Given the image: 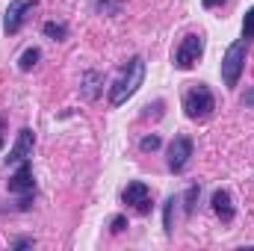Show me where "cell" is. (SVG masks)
<instances>
[{
	"instance_id": "cell-23",
	"label": "cell",
	"mask_w": 254,
	"mask_h": 251,
	"mask_svg": "<svg viewBox=\"0 0 254 251\" xmlns=\"http://www.w3.org/2000/svg\"><path fill=\"white\" fill-rule=\"evenodd\" d=\"M3 127H6V122L0 119V148H3Z\"/></svg>"
},
{
	"instance_id": "cell-22",
	"label": "cell",
	"mask_w": 254,
	"mask_h": 251,
	"mask_svg": "<svg viewBox=\"0 0 254 251\" xmlns=\"http://www.w3.org/2000/svg\"><path fill=\"white\" fill-rule=\"evenodd\" d=\"M243 104H246V107H254V89L246 95V98H243Z\"/></svg>"
},
{
	"instance_id": "cell-5",
	"label": "cell",
	"mask_w": 254,
	"mask_h": 251,
	"mask_svg": "<svg viewBox=\"0 0 254 251\" xmlns=\"http://www.w3.org/2000/svg\"><path fill=\"white\" fill-rule=\"evenodd\" d=\"M204 57V36L201 33H190V36H184L181 39V45L175 48V57H172V63L178 71H190L195 68V63Z\"/></svg>"
},
{
	"instance_id": "cell-1",
	"label": "cell",
	"mask_w": 254,
	"mask_h": 251,
	"mask_svg": "<svg viewBox=\"0 0 254 251\" xmlns=\"http://www.w3.org/2000/svg\"><path fill=\"white\" fill-rule=\"evenodd\" d=\"M145 83V60L142 57H130L127 65L119 71V77L110 86V104L113 107H125L127 101L139 92V86Z\"/></svg>"
},
{
	"instance_id": "cell-14",
	"label": "cell",
	"mask_w": 254,
	"mask_h": 251,
	"mask_svg": "<svg viewBox=\"0 0 254 251\" xmlns=\"http://www.w3.org/2000/svg\"><path fill=\"white\" fill-rule=\"evenodd\" d=\"M39 60H42V51H39V48H27V51L21 54V60H18V68H21V71H33V68L39 65Z\"/></svg>"
},
{
	"instance_id": "cell-11",
	"label": "cell",
	"mask_w": 254,
	"mask_h": 251,
	"mask_svg": "<svg viewBox=\"0 0 254 251\" xmlns=\"http://www.w3.org/2000/svg\"><path fill=\"white\" fill-rule=\"evenodd\" d=\"M101 83H104V74L101 71H86L80 77V92L86 101H98L101 98Z\"/></svg>"
},
{
	"instance_id": "cell-15",
	"label": "cell",
	"mask_w": 254,
	"mask_h": 251,
	"mask_svg": "<svg viewBox=\"0 0 254 251\" xmlns=\"http://www.w3.org/2000/svg\"><path fill=\"white\" fill-rule=\"evenodd\" d=\"M125 0H95V12L101 15H122Z\"/></svg>"
},
{
	"instance_id": "cell-17",
	"label": "cell",
	"mask_w": 254,
	"mask_h": 251,
	"mask_svg": "<svg viewBox=\"0 0 254 251\" xmlns=\"http://www.w3.org/2000/svg\"><path fill=\"white\" fill-rule=\"evenodd\" d=\"M160 145H163V139H160L157 133H148V136H142V139H139V148H142L145 154H148V151H157Z\"/></svg>"
},
{
	"instance_id": "cell-6",
	"label": "cell",
	"mask_w": 254,
	"mask_h": 251,
	"mask_svg": "<svg viewBox=\"0 0 254 251\" xmlns=\"http://www.w3.org/2000/svg\"><path fill=\"white\" fill-rule=\"evenodd\" d=\"M192 151H195V145H192L190 136H175V139L169 142V151H166V166H169V172L181 175V172L190 166Z\"/></svg>"
},
{
	"instance_id": "cell-4",
	"label": "cell",
	"mask_w": 254,
	"mask_h": 251,
	"mask_svg": "<svg viewBox=\"0 0 254 251\" xmlns=\"http://www.w3.org/2000/svg\"><path fill=\"white\" fill-rule=\"evenodd\" d=\"M9 192L18 198L21 210L30 207V201H33V195H36V181H33V166H30V160L18 163L15 172L9 175Z\"/></svg>"
},
{
	"instance_id": "cell-8",
	"label": "cell",
	"mask_w": 254,
	"mask_h": 251,
	"mask_svg": "<svg viewBox=\"0 0 254 251\" xmlns=\"http://www.w3.org/2000/svg\"><path fill=\"white\" fill-rule=\"evenodd\" d=\"M122 201H125L127 207H133L136 213H151V187L148 184H142V181H130L122 192Z\"/></svg>"
},
{
	"instance_id": "cell-9",
	"label": "cell",
	"mask_w": 254,
	"mask_h": 251,
	"mask_svg": "<svg viewBox=\"0 0 254 251\" xmlns=\"http://www.w3.org/2000/svg\"><path fill=\"white\" fill-rule=\"evenodd\" d=\"M33 145H36V136H33V130H30V127H21V133H18L15 145L9 148L6 166H18V163L30 160V157H33Z\"/></svg>"
},
{
	"instance_id": "cell-12",
	"label": "cell",
	"mask_w": 254,
	"mask_h": 251,
	"mask_svg": "<svg viewBox=\"0 0 254 251\" xmlns=\"http://www.w3.org/2000/svg\"><path fill=\"white\" fill-rule=\"evenodd\" d=\"M42 33H45L48 39H54V42H65V39H68V27L60 24V21H45Z\"/></svg>"
},
{
	"instance_id": "cell-21",
	"label": "cell",
	"mask_w": 254,
	"mask_h": 251,
	"mask_svg": "<svg viewBox=\"0 0 254 251\" xmlns=\"http://www.w3.org/2000/svg\"><path fill=\"white\" fill-rule=\"evenodd\" d=\"M222 3H228V0H204V9H216V6H222Z\"/></svg>"
},
{
	"instance_id": "cell-2",
	"label": "cell",
	"mask_w": 254,
	"mask_h": 251,
	"mask_svg": "<svg viewBox=\"0 0 254 251\" xmlns=\"http://www.w3.org/2000/svg\"><path fill=\"white\" fill-rule=\"evenodd\" d=\"M249 48H252V42H249V39H243V36H240L237 42H231V45H228V51H225V57H222V65H219L222 83H225L228 89H237V86H240V77H243V71H246Z\"/></svg>"
},
{
	"instance_id": "cell-10",
	"label": "cell",
	"mask_w": 254,
	"mask_h": 251,
	"mask_svg": "<svg viewBox=\"0 0 254 251\" xmlns=\"http://www.w3.org/2000/svg\"><path fill=\"white\" fill-rule=\"evenodd\" d=\"M210 207H213V213H216L225 225H231L234 216H237V207H234V198H231L228 189H216L213 198H210Z\"/></svg>"
},
{
	"instance_id": "cell-16",
	"label": "cell",
	"mask_w": 254,
	"mask_h": 251,
	"mask_svg": "<svg viewBox=\"0 0 254 251\" xmlns=\"http://www.w3.org/2000/svg\"><path fill=\"white\" fill-rule=\"evenodd\" d=\"M198 195H201V184H192L187 189V195H184V210H187V216L195 213V201H198Z\"/></svg>"
},
{
	"instance_id": "cell-18",
	"label": "cell",
	"mask_w": 254,
	"mask_h": 251,
	"mask_svg": "<svg viewBox=\"0 0 254 251\" xmlns=\"http://www.w3.org/2000/svg\"><path fill=\"white\" fill-rule=\"evenodd\" d=\"M243 39H254V6L246 12V18H243Z\"/></svg>"
},
{
	"instance_id": "cell-19",
	"label": "cell",
	"mask_w": 254,
	"mask_h": 251,
	"mask_svg": "<svg viewBox=\"0 0 254 251\" xmlns=\"http://www.w3.org/2000/svg\"><path fill=\"white\" fill-rule=\"evenodd\" d=\"M125 228H127V219H125V216H113V219H110V231H113V234H122Z\"/></svg>"
},
{
	"instance_id": "cell-20",
	"label": "cell",
	"mask_w": 254,
	"mask_h": 251,
	"mask_svg": "<svg viewBox=\"0 0 254 251\" xmlns=\"http://www.w3.org/2000/svg\"><path fill=\"white\" fill-rule=\"evenodd\" d=\"M12 249H15V251H21V249H33V240H30V237H21V240H15V243H12Z\"/></svg>"
},
{
	"instance_id": "cell-3",
	"label": "cell",
	"mask_w": 254,
	"mask_h": 251,
	"mask_svg": "<svg viewBox=\"0 0 254 251\" xmlns=\"http://www.w3.org/2000/svg\"><path fill=\"white\" fill-rule=\"evenodd\" d=\"M213 110H216V98H213L210 86L207 83H190V89L184 92V113H187V119L204 122V119L213 116Z\"/></svg>"
},
{
	"instance_id": "cell-13",
	"label": "cell",
	"mask_w": 254,
	"mask_h": 251,
	"mask_svg": "<svg viewBox=\"0 0 254 251\" xmlns=\"http://www.w3.org/2000/svg\"><path fill=\"white\" fill-rule=\"evenodd\" d=\"M175 204H178V198L172 195L169 201H166V207H163V231L172 237L175 234Z\"/></svg>"
},
{
	"instance_id": "cell-7",
	"label": "cell",
	"mask_w": 254,
	"mask_h": 251,
	"mask_svg": "<svg viewBox=\"0 0 254 251\" xmlns=\"http://www.w3.org/2000/svg\"><path fill=\"white\" fill-rule=\"evenodd\" d=\"M36 3H39V0H12V3L6 6V15H3V33H6V36H15V33L24 27V21H27V15L33 12Z\"/></svg>"
}]
</instances>
